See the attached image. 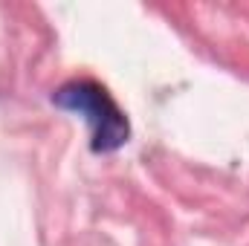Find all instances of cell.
Returning a JSON list of instances; mask_svg holds the SVG:
<instances>
[{"label":"cell","instance_id":"cell-1","mask_svg":"<svg viewBox=\"0 0 249 246\" xmlns=\"http://www.w3.org/2000/svg\"><path fill=\"white\" fill-rule=\"evenodd\" d=\"M53 105L87 116V122L93 124V151L110 154V151L122 148L127 142V133H130L127 119H124L122 110L116 107V102L107 96L105 87H99L93 81L64 84L61 90L53 96Z\"/></svg>","mask_w":249,"mask_h":246}]
</instances>
